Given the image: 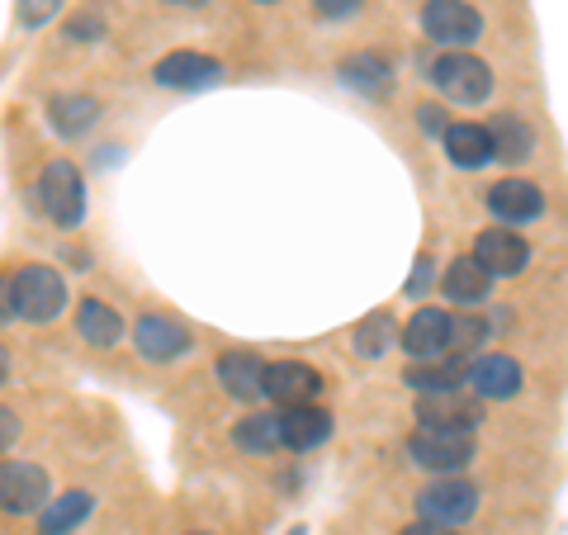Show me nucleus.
<instances>
[{
  "label": "nucleus",
  "instance_id": "nucleus-1",
  "mask_svg": "<svg viewBox=\"0 0 568 535\" xmlns=\"http://www.w3.org/2000/svg\"><path fill=\"white\" fill-rule=\"evenodd\" d=\"M14 294V317L24 323H52L67 309V284L52 265H20V275H10Z\"/></svg>",
  "mask_w": 568,
  "mask_h": 535
},
{
  "label": "nucleus",
  "instance_id": "nucleus-2",
  "mask_svg": "<svg viewBox=\"0 0 568 535\" xmlns=\"http://www.w3.org/2000/svg\"><path fill=\"white\" fill-rule=\"evenodd\" d=\"M432 81H436V91L446 100L478 104V100H488V91H493V67L484 58H474V52H450V58H436Z\"/></svg>",
  "mask_w": 568,
  "mask_h": 535
},
{
  "label": "nucleus",
  "instance_id": "nucleus-3",
  "mask_svg": "<svg viewBox=\"0 0 568 535\" xmlns=\"http://www.w3.org/2000/svg\"><path fill=\"white\" fill-rule=\"evenodd\" d=\"M39 194H43V209L58 228H77L85 219V181L71 162H48L39 175Z\"/></svg>",
  "mask_w": 568,
  "mask_h": 535
},
{
  "label": "nucleus",
  "instance_id": "nucleus-4",
  "mask_svg": "<svg viewBox=\"0 0 568 535\" xmlns=\"http://www.w3.org/2000/svg\"><path fill=\"white\" fill-rule=\"evenodd\" d=\"M422 29H426V39H436V43L465 48L484 33V14H478L469 0H426Z\"/></svg>",
  "mask_w": 568,
  "mask_h": 535
},
{
  "label": "nucleus",
  "instance_id": "nucleus-5",
  "mask_svg": "<svg viewBox=\"0 0 568 535\" xmlns=\"http://www.w3.org/2000/svg\"><path fill=\"white\" fill-rule=\"evenodd\" d=\"M48 493H52V484L33 460H10V465H0V512H10V516L39 512L48 503Z\"/></svg>",
  "mask_w": 568,
  "mask_h": 535
},
{
  "label": "nucleus",
  "instance_id": "nucleus-6",
  "mask_svg": "<svg viewBox=\"0 0 568 535\" xmlns=\"http://www.w3.org/2000/svg\"><path fill=\"white\" fill-rule=\"evenodd\" d=\"M407 455H413L422 470L455 474L474 460V441H469V432H432V426H422V432L407 441Z\"/></svg>",
  "mask_w": 568,
  "mask_h": 535
},
{
  "label": "nucleus",
  "instance_id": "nucleus-7",
  "mask_svg": "<svg viewBox=\"0 0 568 535\" xmlns=\"http://www.w3.org/2000/svg\"><path fill=\"white\" fill-rule=\"evenodd\" d=\"M417 512H422V522L459 526L478 512V488L465 484V478H436L426 493H417Z\"/></svg>",
  "mask_w": 568,
  "mask_h": 535
},
{
  "label": "nucleus",
  "instance_id": "nucleus-8",
  "mask_svg": "<svg viewBox=\"0 0 568 535\" xmlns=\"http://www.w3.org/2000/svg\"><path fill=\"white\" fill-rule=\"evenodd\" d=\"M261 394L275 398L280 407H294V403H313L323 394V374L304 361H280V365H265L261 374Z\"/></svg>",
  "mask_w": 568,
  "mask_h": 535
},
{
  "label": "nucleus",
  "instance_id": "nucleus-9",
  "mask_svg": "<svg viewBox=\"0 0 568 535\" xmlns=\"http://www.w3.org/2000/svg\"><path fill=\"white\" fill-rule=\"evenodd\" d=\"M417 417H422V426H432V432H474V426L484 422V407L469 394H459V388H446V394H422Z\"/></svg>",
  "mask_w": 568,
  "mask_h": 535
},
{
  "label": "nucleus",
  "instance_id": "nucleus-10",
  "mask_svg": "<svg viewBox=\"0 0 568 535\" xmlns=\"http://www.w3.org/2000/svg\"><path fill=\"white\" fill-rule=\"evenodd\" d=\"M474 261L484 265V271L497 280V275H521L530 265V246L526 238H517L511 228H488L484 238L474 246Z\"/></svg>",
  "mask_w": 568,
  "mask_h": 535
},
{
  "label": "nucleus",
  "instance_id": "nucleus-11",
  "mask_svg": "<svg viewBox=\"0 0 568 535\" xmlns=\"http://www.w3.org/2000/svg\"><path fill=\"white\" fill-rule=\"evenodd\" d=\"M403 351L413 361H436V355L450 351V313L440 309H417L403 327Z\"/></svg>",
  "mask_w": 568,
  "mask_h": 535
},
{
  "label": "nucleus",
  "instance_id": "nucleus-12",
  "mask_svg": "<svg viewBox=\"0 0 568 535\" xmlns=\"http://www.w3.org/2000/svg\"><path fill=\"white\" fill-rule=\"evenodd\" d=\"M275 432H280V445H290V451H313V445H323L332 436V417L313 403H294L275 413Z\"/></svg>",
  "mask_w": 568,
  "mask_h": 535
},
{
  "label": "nucleus",
  "instance_id": "nucleus-13",
  "mask_svg": "<svg viewBox=\"0 0 568 535\" xmlns=\"http://www.w3.org/2000/svg\"><path fill=\"white\" fill-rule=\"evenodd\" d=\"M465 384L478 398H511L521 388V365L511 355H478L465 370Z\"/></svg>",
  "mask_w": 568,
  "mask_h": 535
},
{
  "label": "nucleus",
  "instance_id": "nucleus-14",
  "mask_svg": "<svg viewBox=\"0 0 568 535\" xmlns=\"http://www.w3.org/2000/svg\"><path fill=\"white\" fill-rule=\"evenodd\" d=\"M133 346L148 355V361H175V355H185L194 346L190 327L171 323V317H142L133 327Z\"/></svg>",
  "mask_w": 568,
  "mask_h": 535
},
{
  "label": "nucleus",
  "instance_id": "nucleus-15",
  "mask_svg": "<svg viewBox=\"0 0 568 535\" xmlns=\"http://www.w3.org/2000/svg\"><path fill=\"white\" fill-rule=\"evenodd\" d=\"M223 77V67L204 58V52H171V58L156 62V81L171 85V91H204Z\"/></svg>",
  "mask_w": 568,
  "mask_h": 535
},
{
  "label": "nucleus",
  "instance_id": "nucleus-16",
  "mask_svg": "<svg viewBox=\"0 0 568 535\" xmlns=\"http://www.w3.org/2000/svg\"><path fill=\"white\" fill-rule=\"evenodd\" d=\"M488 209H493V219H503L507 228H517V223L540 219V213H545V194L530 181H503V185L488 190Z\"/></svg>",
  "mask_w": 568,
  "mask_h": 535
},
{
  "label": "nucleus",
  "instance_id": "nucleus-17",
  "mask_svg": "<svg viewBox=\"0 0 568 535\" xmlns=\"http://www.w3.org/2000/svg\"><path fill=\"white\" fill-rule=\"evenodd\" d=\"M261 374H265V361H261V355H252V351H227V355H219V384L233 398H242V403L265 398L261 394Z\"/></svg>",
  "mask_w": 568,
  "mask_h": 535
},
{
  "label": "nucleus",
  "instance_id": "nucleus-18",
  "mask_svg": "<svg viewBox=\"0 0 568 535\" xmlns=\"http://www.w3.org/2000/svg\"><path fill=\"white\" fill-rule=\"evenodd\" d=\"M440 290H446V299L459 303V309H478V303L488 299V290H493V275L474 256H459V261L446 265V280H440Z\"/></svg>",
  "mask_w": 568,
  "mask_h": 535
},
{
  "label": "nucleus",
  "instance_id": "nucleus-19",
  "mask_svg": "<svg viewBox=\"0 0 568 535\" xmlns=\"http://www.w3.org/2000/svg\"><path fill=\"white\" fill-rule=\"evenodd\" d=\"M446 157L455 166H465V171L488 166L493 162L488 129H484V123H446Z\"/></svg>",
  "mask_w": 568,
  "mask_h": 535
},
{
  "label": "nucleus",
  "instance_id": "nucleus-20",
  "mask_svg": "<svg viewBox=\"0 0 568 535\" xmlns=\"http://www.w3.org/2000/svg\"><path fill=\"white\" fill-rule=\"evenodd\" d=\"M488 142H493V157H503V162H526L536 152V133H530V123L521 114H497L488 123Z\"/></svg>",
  "mask_w": 568,
  "mask_h": 535
},
{
  "label": "nucleus",
  "instance_id": "nucleus-21",
  "mask_svg": "<svg viewBox=\"0 0 568 535\" xmlns=\"http://www.w3.org/2000/svg\"><path fill=\"white\" fill-rule=\"evenodd\" d=\"M77 327H81V336L91 346H100V351H110L119 336H123V317L110 309V303H100V299H85L81 303V313H77Z\"/></svg>",
  "mask_w": 568,
  "mask_h": 535
},
{
  "label": "nucleus",
  "instance_id": "nucleus-22",
  "mask_svg": "<svg viewBox=\"0 0 568 535\" xmlns=\"http://www.w3.org/2000/svg\"><path fill=\"white\" fill-rule=\"evenodd\" d=\"M95 114H100V104L91 95H58L48 104V119H52V129H58L62 138H81L95 123Z\"/></svg>",
  "mask_w": 568,
  "mask_h": 535
},
{
  "label": "nucleus",
  "instance_id": "nucleus-23",
  "mask_svg": "<svg viewBox=\"0 0 568 535\" xmlns=\"http://www.w3.org/2000/svg\"><path fill=\"white\" fill-rule=\"evenodd\" d=\"M91 493H81V488H71V493H58V503H52L48 512H43V522H39V531L43 535H67V531H77L85 516H91Z\"/></svg>",
  "mask_w": 568,
  "mask_h": 535
},
{
  "label": "nucleus",
  "instance_id": "nucleus-24",
  "mask_svg": "<svg viewBox=\"0 0 568 535\" xmlns=\"http://www.w3.org/2000/svg\"><path fill=\"white\" fill-rule=\"evenodd\" d=\"M465 361H417L407 370V384L417 388V394H446V388H459L465 384Z\"/></svg>",
  "mask_w": 568,
  "mask_h": 535
},
{
  "label": "nucleus",
  "instance_id": "nucleus-25",
  "mask_svg": "<svg viewBox=\"0 0 568 535\" xmlns=\"http://www.w3.org/2000/svg\"><path fill=\"white\" fill-rule=\"evenodd\" d=\"M233 441H237V451H246V455H271L275 445H280L275 413H252V417H242V422L233 426Z\"/></svg>",
  "mask_w": 568,
  "mask_h": 535
},
{
  "label": "nucleus",
  "instance_id": "nucleus-26",
  "mask_svg": "<svg viewBox=\"0 0 568 535\" xmlns=\"http://www.w3.org/2000/svg\"><path fill=\"white\" fill-rule=\"evenodd\" d=\"M342 77H346V85H355V91H365V95L388 91V62L375 58V52H361V58L342 62Z\"/></svg>",
  "mask_w": 568,
  "mask_h": 535
},
{
  "label": "nucleus",
  "instance_id": "nucleus-27",
  "mask_svg": "<svg viewBox=\"0 0 568 535\" xmlns=\"http://www.w3.org/2000/svg\"><path fill=\"white\" fill-rule=\"evenodd\" d=\"M398 342V327H394V317L388 313H369L361 327H355V355H365V361H375V355H384L388 346Z\"/></svg>",
  "mask_w": 568,
  "mask_h": 535
},
{
  "label": "nucleus",
  "instance_id": "nucleus-28",
  "mask_svg": "<svg viewBox=\"0 0 568 535\" xmlns=\"http://www.w3.org/2000/svg\"><path fill=\"white\" fill-rule=\"evenodd\" d=\"M478 342H484V323H478V317H450V346L469 351Z\"/></svg>",
  "mask_w": 568,
  "mask_h": 535
},
{
  "label": "nucleus",
  "instance_id": "nucleus-29",
  "mask_svg": "<svg viewBox=\"0 0 568 535\" xmlns=\"http://www.w3.org/2000/svg\"><path fill=\"white\" fill-rule=\"evenodd\" d=\"M62 0H20V20L24 24H48L52 14H58Z\"/></svg>",
  "mask_w": 568,
  "mask_h": 535
},
{
  "label": "nucleus",
  "instance_id": "nucleus-30",
  "mask_svg": "<svg viewBox=\"0 0 568 535\" xmlns=\"http://www.w3.org/2000/svg\"><path fill=\"white\" fill-rule=\"evenodd\" d=\"M361 6H365V0H313V10L323 14V20H351Z\"/></svg>",
  "mask_w": 568,
  "mask_h": 535
},
{
  "label": "nucleus",
  "instance_id": "nucleus-31",
  "mask_svg": "<svg viewBox=\"0 0 568 535\" xmlns=\"http://www.w3.org/2000/svg\"><path fill=\"white\" fill-rule=\"evenodd\" d=\"M14 441H20V417H14L10 407H0V451H10Z\"/></svg>",
  "mask_w": 568,
  "mask_h": 535
},
{
  "label": "nucleus",
  "instance_id": "nucleus-32",
  "mask_svg": "<svg viewBox=\"0 0 568 535\" xmlns=\"http://www.w3.org/2000/svg\"><path fill=\"white\" fill-rule=\"evenodd\" d=\"M67 33H71V39H91V33H95V39H100V20H91V14H81V20H71L67 24Z\"/></svg>",
  "mask_w": 568,
  "mask_h": 535
},
{
  "label": "nucleus",
  "instance_id": "nucleus-33",
  "mask_svg": "<svg viewBox=\"0 0 568 535\" xmlns=\"http://www.w3.org/2000/svg\"><path fill=\"white\" fill-rule=\"evenodd\" d=\"M422 129L426 133H446V110H432V104H426V110H422Z\"/></svg>",
  "mask_w": 568,
  "mask_h": 535
},
{
  "label": "nucleus",
  "instance_id": "nucleus-34",
  "mask_svg": "<svg viewBox=\"0 0 568 535\" xmlns=\"http://www.w3.org/2000/svg\"><path fill=\"white\" fill-rule=\"evenodd\" d=\"M14 317V294H10V275H0V323Z\"/></svg>",
  "mask_w": 568,
  "mask_h": 535
},
{
  "label": "nucleus",
  "instance_id": "nucleus-35",
  "mask_svg": "<svg viewBox=\"0 0 568 535\" xmlns=\"http://www.w3.org/2000/svg\"><path fill=\"white\" fill-rule=\"evenodd\" d=\"M426 280H432V256H422V261H417V275H413V284H407V294H422V290H426Z\"/></svg>",
  "mask_w": 568,
  "mask_h": 535
},
{
  "label": "nucleus",
  "instance_id": "nucleus-36",
  "mask_svg": "<svg viewBox=\"0 0 568 535\" xmlns=\"http://www.w3.org/2000/svg\"><path fill=\"white\" fill-rule=\"evenodd\" d=\"M403 535H455V531H450V526H440V522H413Z\"/></svg>",
  "mask_w": 568,
  "mask_h": 535
},
{
  "label": "nucleus",
  "instance_id": "nucleus-37",
  "mask_svg": "<svg viewBox=\"0 0 568 535\" xmlns=\"http://www.w3.org/2000/svg\"><path fill=\"white\" fill-rule=\"evenodd\" d=\"M10 380V355H6V346H0V384Z\"/></svg>",
  "mask_w": 568,
  "mask_h": 535
},
{
  "label": "nucleus",
  "instance_id": "nucleus-38",
  "mask_svg": "<svg viewBox=\"0 0 568 535\" xmlns=\"http://www.w3.org/2000/svg\"><path fill=\"white\" fill-rule=\"evenodd\" d=\"M171 6H204V0H171Z\"/></svg>",
  "mask_w": 568,
  "mask_h": 535
}]
</instances>
